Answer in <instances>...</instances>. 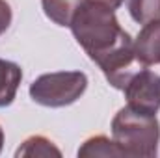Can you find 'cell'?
I'll return each mask as SVG.
<instances>
[{
  "label": "cell",
  "mask_w": 160,
  "mask_h": 158,
  "mask_svg": "<svg viewBox=\"0 0 160 158\" xmlns=\"http://www.w3.org/2000/svg\"><path fill=\"white\" fill-rule=\"evenodd\" d=\"M78 156L82 158H97V156H125V153L119 149V145L106 138V136H93L86 140L78 149Z\"/></svg>",
  "instance_id": "cell-8"
},
{
  "label": "cell",
  "mask_w": 160,
  "mask_h": 158,
  "mask_svg": "<svg viewBox=\"0 0 160 158\" xmlns=\"http://www.w3.org/2000/svg\"><path fill=\"white\" fill-rule=\"evenodd\" d=\"M95 2H101V4H104V6H108L110 9H118V7H119L125 0H95Z\"/></svg>",
  "instance_id": "cell-12"
},
{
  "label": "cell",
  "mask_w": 160,
  "mask_h": 158,
  "mask_svg": "<svg viewBox=\"0 0 160 158\" xmlns=\"http://www.w3.org/2000/svg\"><path fill=\"white\" fill-rule=\"evenodd\" d=\"M11 19H13V13H11L9 4L6 0H0V36L6 34V30L11 24Z\"/></svg>",
  "instance_id": "cell-11"
},
{
  "label": "cell",
  "mask_w": 160,
  "mask_h": 158,
  "mask_svg": "<svg viewBox=\"0 0 160 158\" xmlns=\"http://www.w3.org/2000/svg\"><path fill=\"white\" fill-rule=\"evenodd\" d=\"M134 54L142 67L160 63V19L143 24L138 37L134 39Z\"/></svg>",
  "instance_id": "cell-5"
},
{
  "label": "cell",
  "mask_w": 160,
  "mask_h": 158,
  "mask_svg": "<svg viewBox=\"0 0 160 158\" xmlns=\"http://www.w3.org/2000/svg\"><path fill=\"white\" fill-rule=\"evenodd\" d=\"M21 80H22L21 67L9 60L0 58V108H6L15 101Z\"/></svg>",
  "instance_id": "cell-6"
},
{
  "label": "cell",
  "mask_w": 160,
  "mask_h": 158,
  "mask_svg": "<svg viewBox=\"0 0 160 158\" xmlns=\"http://www.w3.org/2000/svg\"><path fill=\"white\" fill-rule=\"evenodd\" d=\"M127 7L130 17L140 24L160 19V0H127Z\"/></svg>",
  "instance_id": "cell-10"
},
{
  "label": "cell",
  "mask_w": 160,
  "mask_h": 158,
  "mask_svg": "<svg viewBox=\"0 0 160 158\" xmlns=\"http://www.w3.org/2000/svg\"><path fill=\"white\" fill-rule=\"evenodd\" d=\"M15 156H62V151L45 136H30L17 149Z\"/></svg>",
  "instance_id": "cell-9"
},
{
  "label": "cell",
  "mask_w": 160,
  "mask_h": 158,
  "mask_svg": "<svg viewBox=\"0 0 160 158\" xmlns=\"http://www.w3.org/2000/svg\"><path fill=\"white\" fill-rule=\"evenodd\" d=\"M2 147H4V130L0 126V153H2Z\"/></svg>",
  "instance_id": "cell-13"
},
{
  "label": "cell",
  "mask_w": 160,
  "mask_h": 158,
  "mask_svg": "<svg viewBox=\"0 0 160 158\" xmlns=\"http://www.w3.org/2000/svg\"><path fill=\"white\" fill-rule=\"evenodd\" d=\"M88 0H41L45 15L58 26H71L73 17Z\"/></svg>",
  "instance_id": "cell-7"
},
{
  "label": "cell",
  "mask_w": 160,
  "mask_h": 158,
  "mask_svg": "<svg viewBox=\"0 0 160 158\" xmlns=\"http://www.w3.org/2000/svg\"><path fill=\"white\" fill-rule=\"evenodd\" d=\"M71 32L86 54L101 67L110 86L123 89L142 67L136 62L134 39L121 28L108 6L88 0L71 21Z\"/></svg>",
  "instance_id": "cell-1"
},
{
  "label": "cell",
  "mask_w": 160,
  "mask_h": 158,
  "mask_svg": "<svg viewBox=\"0 0 160 158\" xmlns=\"http://www.w3.org/2000/svg\"><path fill=\"white\" fill-rule=\"evenodd\" d=\"M114 141L128 158H153L158 153L160 123L157 116L140 114L128 106L112 119Z\"/></svg>",
  "instance_id": "cell-2"
},
{
  "label": "cell",
  "mask_w": 160,
  "mask_h": 158,
  "mask_svg": "<svg viewBox=\"0 0 160 158\" xmlns=\"http://www.w3.org/2000/svg\"><path fill=\"white\" fill-rule=\"evenodd\" d=\"M127 106L147 116H157L160 110V75L147 67L138 69L123 87Z\"/></svg>",
  "instance_id": "cell-4"
},
{
  "label": "cell",
  "mask_w": 160,
  "mask_h": 158,
  "mask_svg": "<svg viewBox=\"0 0 160 158\" xmlns=\"http://www.w3.org/2000/svg\"><path fill=\"white\" fill-rule=\"evenodd\" d=\"M88 87V77L80 71H58L41 75L30 84L34 102L47 108H63L77 102Z\"/></svg>",
  "instance_id": "cell-3"
}]
</instances>
